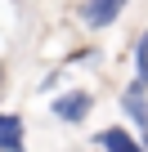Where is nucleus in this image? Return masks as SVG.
I'll return each mask as SVG.
<instances>
[{
  "label": "nucleus",
  "instance_id": "2",
  "mask_svg": "<svg viewBox=\"0 0 148 152\" xmlns=\"http://www.w3.org/2000/svg\"><path fill=\"white\" fill-rule=\"evenodd\" d=\"M121 9H126V0H85L81 18H85V27H108L121 18Z\"/></svg>",
  "mask_w": 148,
  "mask_h": 152
},
{
  "label": "nucleus",
  "instance_id": "4",
  "mask_svg": "<svg viewBox=\"0 0 148 152\" xmlns=\"http://www.w3.org/2000/svg\"><path fill=\"white\" fill-rule=\"evenodd\" d=\"M0 148H9V152L23 148V121L14 112H0Z\"/></svg>",
  "mask_w": 148,
  "mask_h": 152
},
{
  "label": "nucleus",
  "instance_id": "6",
  "mask_svg": "<svg viewBox=\"0 0 148 152\" xmlns=\"http://www.w3.org/2000/svg\"><path fill=\"white\" fill-rule=\"evenodd\" d=\"M135 63H139V81H148V36H139V49H135Z\"/></svg>",
  "mask_w": 148,
  "mask_h": 152
},
{
  "label": "nucleus",
  "instance_id": "5",
  "mask_svg": "<svg viewBox=\"0 0 148 152\" xmlns=\"http://www.w3.org/2000/svg\"><path fill=\"white\" fill-rule=\"evenodd\" d=\"M94 143H99V148H117V152H135V148H144L139 139H130V134H126V130H117V125H112V130H99V134H94Z\"/></svg>",
  "mask_w": 148,
  "mask_h": 152
},
{
  "label": "nucleus",
  "instance_id": "3",
  "mask_svg": "<svg viewBox=\"0 0 148 152\" xmlns=\"http://www.w3.org/2000/svg\"><path fill=\"white\" fill-rule=\"evenodd\" d=\"M144 90H148V81H135V85L121 94V107L135 116V125L144 130V148H148V103H144Z\"/></svg>",
  "mask_w": 148,
  "mask_h": 152
},
{
  "label": "nucleus",
  "instance_id": "1",
  "mask_svg": "<svg viewBox=\"0 0 148 152\" xmlns=\"http://www.w3.org/2000/svg\"><path fill=\"white\" fill-rule=\"evenodd\" d=\"M90 107H94V94H90V90H72V94L54 99V116L67 121V125H81V121L90 116Z\"/></svg>",
  "mask_w": 148,
  "mask_h": 152
}]
</instances>
